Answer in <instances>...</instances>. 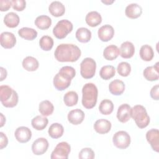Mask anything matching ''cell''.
I'll list each match as a JSON object with an SVG mask.
<instances>
[{
    "instance_id": "8992f818",
    "label": "cell",
    "mask_w": 159,
    "mask_h": 159,
    "mask_svg": "<svg viewBox=\"0 0 159 159\" xmlns=\"http://www.w3.org/2000/svg\"><path fill=\"white\" fill-rule=\"evenodd\" d=\"M73 30L72 23L67 19L59 20L53 29V34L58 39H62L66 37Z\"/></svg>"
},
{
    "instance_id": "9c48e42d",
    "label": "cell",
    "mask_w": 159,
    "mask_h": 159,
    "mask_svg": "<svg viewBox=\"0 0 159 159\" xmlns=\"http://www.w3.org/2000/svg\"><path fill=\"white\" fill-rule=\"evenodd\" d=\"M71 151V147L66 142L58 143L52 152V159H67Z\"/></svg>"
},
{
    "instance_id": "d6986e66",
    "label": "cell",
    "mask_w": 159,
    "mask_h": 159,
    "mask_svg": "<svg viewBox=\"0 0 159 159\" xmlns=\"http://www.w3.org/2000/svg\"><path fill=\"white\" fill-rule=\"evenodd\" d=\"M142 9L137 3H132L127 6L125 10L126 16L130 19H137L141 16Z\"/></svg>"
},
{
    "instance_id": "5bb4252c",
    "label": "cell",
    "mask_w": 159,
    "mask_h": 159,
    "mask_svg": "<svg viewBox=\"0 0 159 159\" xmlns=\"http://www.w3.org/2000/svg\"><path fill=\"white\" fill-rule=\"evenodd\" d=\"M98 35L99 39L102 42H108L111 40L114 35V28L109 24L101 26L98 31Z\"/></svg>"
},
{
    "instance_id": "7a4b0ae2",
    "label": "cell",
    "mask_w": 159,
    "mask_h": 159,
    "mask_svg": "<svg viewBox=\"0 0 159 159\" xmlns=\"http://www.w3.org/2000/svg\"><path fill=\"white\" fill-rule=\"evenodd\" d=\"M75 68L70 66H65L60 68L58 73L53 78V85L58 91H63L71 84V80L75 76Z\"/></svg>"
},
{
    "instance_id": "7bdbcfd3",
    "label": "cell",
    "mask_w": 159,
    "mask_h": 159,
    "mask_svg": "<svg viewBox=\"0 0 159 159\" xmlns=\"http://www.w3.org/2000/svg\"><path fill=\"white\" fill-rule=\"evenodd\" d=\"M0 136H1V139H0V149H3L5 148L8 143V139L7 136L2 132H0Z\"/></svg>"
},
{
    "instance_id": "4dcf8cb0",
    "label": "cell",
    "mask_w": 159,
    "mask_h": 159,
    "mask_svg": "<svg viewBox=\"0 0 159 159\" xmlns=\"http://www.w3.org/2000/svg\"><path fill=\"white\" fill-rule=\"evenodd\" d=\"M19 35L27 40H33L37 37V32L30 27H22L18 30Z\"/></svg>"
},
{
    "instance_id": "d590c367",
    "label": "cell",
    "mask_w": 159,
    "mask_h": 159,
    "mask_svg": "<svg viewBox=\"0 0 159 159\" xmlns=\"http://www.w3.org/2000/svg\"><path fill=\"white\" fill-rule=\"evenodd\" d=\"M99 110L103 115L111 114L114 110L113 102L107 99L102 100L99 104Z\"/></svg>"
},
{
    "instance_id": "f35d334b",
    "label": "cell",
    "mask_w": 159,
    "mask_h": 159,
    "mask_svg": "<svg viewBox=\"0 0 159 159\" xmlns=\"http://www.w3.org/2000/svg\"><path fill=\"white\" fill-rule=\"evenodd\" d=\"M78 157L80 159H93L94 152L91 148H84L80 152Z\"/></svg>"
},
{
    "instance_id": "5b68a950",
    "label": "cell",
    "mask_w": 159,
    "mask_h": 159,
    "mask_svg": "<svg viewBox=\"0 0 159 159\" xmlns=\"http://www.w3.org/2000/svg\"><path fill=\"white\" fill-rule=\"evenodd\" d=\"M130 117L140 129L145 128L150 123V117L146 109L142 105H135L130 109Z\"/></svg>"
},
{
    "instance_id": "1f68e13d",
    "label": "cell",
    "mask_w": 159,
    "mask_h": 159,
    "mask_svg": "<svg viewBox=\"0 0 159 159\" xmlns=\"http://www.w3.org/2000/svg\"><path fill=\"white\" fill-rule=\"evenodd\" d=\"M39 111L42 116H48L52 114L54 111V106L53 104L48 100L42 101L39 104Z\"/></svg>"
},
{
    "instance_id": "83f0119b",
    "label": "cell",
    "mask_w": 159,
    "mask_h": 159,
    "mask_svg": "<svg viewBox=\"0 0 159 159\" xmlns=\"http://www.w3.org/2000/svg\"><path fill=\"white\" fill-rule=\"evenodd\" d=\"M51 18L46 15L39 16L35 20V25L41 30L48 29L51 26Z\"/></svg>"
},
{
    "instance_id": "d6a6232c",
    "label": "cell",
    "mask_w": 159,
    "mask_h": 159,
    "mask_svg": "<svg viewBox=\"0 0 159 159\" xmlns=\"http://www.w3.org/2000/svg\"><path fill=\"white\" fill-rule=\"evenodd\" d=\"M140 58L146 61H151L154 57V52L151 46L148 45H143L140 49Z\"/></svg>"
},
{
    "instance_id": "60d3db41",
    "label": "cell",
    "mask_w": 159,
    "mask_h": 159,
    "mask_svg": "<svg viewBox=\"0 0 159 159\" xmlns=\"http://www.w3.org/2000/svg\"><path fill=\"white\" fill-rule=\"evenodd\" d=\"M12 6V1L9 0H1L0 1V11L2 12L7 11Z\"/></svg>"
},
{
    "instance_id": "f1b7e54d",
    "label": "cell",
    "mask_w": 159,
    "mask_h": 159,
    "mask_svg": "<svg viewBox=\"0 0 159 159\" xmlns=\"http://www.w3.org/2000/svg\"><path fill=\"white\" fill-rule=\"evenodd\" d=\"M75 35L79 42L81 43H87L91 40V32L87 28L80 27L76 30Z\"/></svg>"
},
{
    "instance_id": "603a6c76",
    "label": "cell",
    "mask_w": 159,
    "mask_h": 159,
    "mask_svg": "<svg viewBox=\"0 0 159 159\" xmlns=\"http://www.w3.org/2000/svg\"><path fill=\"white\" fill-rule=\"evenodd\" d=\"M86 24L92 27L99 25L102 22V17L97 11H91L87 14L85 17Z\"/></svg>"
},
{
    "instance_id": "277c9868",
    "label": "cell",
    "mask_w": 159,
    "mask_h": 159,
    "mask_svg": "<svg viewBox=\"0 0 159 159\" xmlns=\"http://www.w3.org/2000/svg\"><path fill=\"white\" fill-rule=\"evenodd\" d=\"M19 96L17 92L7 85L0 86V101L6 107H14L17 103Z\"/></svg>"
},
{
    "instance_id": "4316f807",
    "label": "cell",
    "mask_w": 159,
    "mask_h": 159,
    "mask_svg": "<svg viewBox=\"0 0 159 159\" xmlns=\"http://www.w3.org/2000/svg\"><path fill=\"white\" fill-rule=\"evenodd\" d=\"M48 123V119L43 116H37L34 117L31 121L32 127L37 130H43L47 127Z\"/></svg>"
},
{
    "instance_id": "484cf974",
    "label": "cell",
    "mask_w": 159,
    "mask_h": 159,
    "mask_svg": "<svg viewBox=\"0 0 159 159\" xmlns=\"http://www.w3.org/2000/svg\"><path fill=\"white\" fill-rule=\"evenodd\" d=\"M19 16L14 12L6 14L4 17V23L7 27L10 28L16 27L19 25Z\"/></svg>"
},
{
    "instance_id": "6da1fadb",
    "label": "cell",
    "mask_w": 159,
    "mask_h": 159,
    "mask_svg": "<svg viewBox=\"0 0 159 159\" xmlns=\"http://www.w3.org/2000/svg\"><path fill=\"white\" fill-rule=\"evenodd\" d=\"M81 54V50L72 43H61L57 46L54 55L56 60L60 62H75Z\"/></svg>"
},
{
    "instance_id": "ee69618b",
    "label": "cell",
    "mask_w": 159,
    "mask_h": 159,
    "mask_svg": "<svg viewBox=\"0 0 159 159\" xmlns=\"http://www.w3.org/2000/svg\"><path fill=\"white\" fill-rule=\"evenodd\" d=\"M0 70H1V79L0 81H2V80H4L6 77H7V71L5 68H4L3 67H0Z\"/></svg>"
},
{
    "instance_id": "b9f144b4",
    "label": "cell",
    "mask_w": 159,
    "mask_h": 159,
    "mask_svg": "<svg viewBox=\"0 0 159 159\" xmlns=\"http://www.w3.org/2000/svg\"><path fill=\"white\" fill-rule=\"evenodd\" d=\"M159 85L156 84L154 86L152 87V88L150 90V94L151 98L156 101H158L159 99Z\"/></svg>"
},
{
    "instance_id": "ba28073f",
    "label": "cell",
    "mask_w": 159,
    "mask_h": 159,
    "mask_svg": "<svg viewBox=\"0 0 159 159\" xmlns=\"http://www.w3.org/2000/svg\"><path fill=\"white\" fill-rule=\"evenodd\" d=\"M112 142L117 148L119 149H125L130 144L131 139L129 134L124 130L116 132L112 137Z\"/></svg>"
},
{
    "instance_id": "ab89813d",
    "label": "cell",
    "mask_w": 159,
    "mask_h": 159,
    "mask_svg": "<svg viewBox=\"0 0 159 159\" xmlns=\"http://www.w3.org/2000/svg\"><path fill=\"white\" fill-rule=\"evenodd\" d=\"M11 1L12 8L16 11H22L26 7V2L24 0H12Z\"/></svg>"
},
{
    "instance_id": "bcb514c9",
    "label": "cell",
    "mask_w": 159,
    "mask_h": 159,
    "mask_svg": "<svg viewBox=\"0 0 159 159\" xmlns=\"http://www.w3.org/2000/svg\"><path fill=\"white\" fill-rule=\"evenodd\" d=\"M114 2V1H102V2L107 4V5H109L112 3H113Z\"/></svg>"
},
{
    "instance_id": "8fae6325",
    "label": "cell",
    "mask_w": 159,
    "mask_h": 159,
    "mask_svg": "<svg viewBox=\"0 0 159 159\" xmlns=\"http://www.w3.org/2000/svg\"><path fill=\"white\" fill-rule=\"evenodd\" d=\"M146 139L150 145L153 150L156 152H159V132L157 129H152L147 131Z\"/></svg>"
},
{
    "instance_id": "f546056e",
    "label": "cell",
    "mask_w": 159,
    "mask_h": 159,
    "mask_svg": "<svg viewBox=\"0 0 159 159\" xmlns=\"http://www.w3.org/2000/svg\"><path fill=\"white\" fill-rule=\"evenodd\" d=\"M64 132V128L63 125L59 123L52 124L48 130V135L53 139H58L61 137Z\"/></svg>"
},
{
    "instance_id": "ffe728a7",
    "label": "cell",
    "mask_w": 159,
    "mask_h": 159,
    "mask_svg": "<svg viewBox=\"0 0 159 159\" xmlns=\"http://www.w3.org/2000/svg\"><path fill=\"white\" fill-rule=\"evenodd\" d=\"M119 50L120 56L124 58H130L133 57L135 53V47L134 44L129 41L123 42Z\"/></svg>"
},
{
    "instance_id": "e575fe53",
    "label": "cell",
    "mask_w": 159,
    "mask_h": 159,
    "mask_svg": "<svg viewBox=\"0 0 159 159\" xmlns=\"http://www.w3.org/2000/svg\"><path fill=\"white\" fill-rule=\"evenodd\" d=\"M78 101V95L76 92L70 91L67 92L63 96L65 104L68 107L75 106Z\"/></svg>"
},
{
    "instance_id": "e0dca14e",
    "label": "cell",
    "mask_w": 159,
    "mask_h": 159,
    "mask_svg": "<svg viewBox=\"0 0 159 159\" xmlns=\"http://www.w3.org/2000/svg\"><path fill=\"white\" fill-rule=\"evenodd\" d=\"M111 123L108 120L101 119L97 120L94 124V129L99 134L108 133L111 129Z\"/></svg>"
},
{
    "instance_id": "74e56055",
    "label": "cell",
    "mask_w": 159,
    "mask_h": 159,
    "mask_svg": "<svg viewBox=\"0 0 159 159\" xmlns=\"http://www.w3.org/2000/svg\"><path fill=\"white\" fill-rule=\"evenodd\" d=\"M117 73L122 76L125 77L129 75L131 71L130 65L125 61L120 62L117 67Z\"/></svg>"
},
{
    "instance_id": "9a60e30c",
    "label": "cell",
    "mask_w": 159,
    "mask_h": 159,
    "mask_svg": "<svg viewBox=\"0 0 159 159\" xmlns=\"http://www.w3.org/2000/svg\"><path fill=\"white\" fill-rule=\"evenodd\" d=\"M158 62H157L155 65L147 66L143 71V76L148 81H157L159 78V68Z\"/></svg>"
},
{
    "instance_id": "3957f363",
    "label": "cell",
    "mask_w": 159,
    "mask_h": 159,
    "mask_svg": "<svg viewBox=\"0 0 159 159\" xmlns=\"http://www.w3.org/2000/svg\"><path fill=\"white\" fill-rule=\"evenodd\" d=\"M82 104L88 109L93 108L97 102L98 91L96 86L93 83L85 84L82 88Z\"/></svg>"
},
{
    "instance_id": "d4e9b609",
    "label": "cell",
    "mask_w": 159,
    "mask_h": 159,
    "mask_svg": "<svg viewBox=\"0 0 159 159\" xmlns=\"http://www.w3.org/2000/svg\"><path fill=\"white\" fill-rule=\"evenodd\" d=\"M22 65L23 68L29 71H34L37 70L39 66L38 60L31 56H28L24 58Z\"/></svg>"
},
{
    "instance_id": "836d02e7",
    "label": "cell",
    "mask_w": 159,
    "mask_h": 159,
    "mask_svg": "<svg viewBox=\"0 0 159 159\" xmlns=\"http://www.w3.org/2000/svg\"><path fill=\"white\" fill-rule=\"evenodd\" d=\"M116 74V69L112 65L103 66L99 71V75L104 80H108L112 78Z\"/></svg>"
},
{
    "instance_id": "2e32d148",
    "label": "cell",
    "mask_w": 159,
    "mask_h": 159,
    "mask_svg": "<svg viewBox=\"0 0 159 159\" xmlns=\"http://www.w3.org/2000/svg\"><path fill=\"white\" fill-rule=\"evenodd\" d=\"M130 106L128 104H121L117 109V118L122 123H125L130 119Z\"/></svg>"
},
{
    "instance_id": "52a82bcc",
    "label": "cell",
    "mask_w": 159,
    "mask_h": 159,
    "mask_svg": "<svg viewBox=\"0 0 159 159\" xmlns=\"http://www.w3.org/2000/svg\"><path fill=\"white\" fill-rule=\"evenodd\" d=\"M96 69V61L89 57L83 59L80 64V73L82 77L85 79L93 78L95 75Z\"/></svg>"
},
{
    "instance_id": "4fadbf2b",
    "label": "cell",
    "mask_w": 159,
    "mask_h": 159,
    "mask_svg": "<svg viewBox=\"0 0 159 159\" xmlns=\"http://www.w3.org/2000/svg\"><path fill=\"white\" fill-rule=\"evenodd\" d=\"M0 42L1 45L4 48H11L16 43V38L12 32H4L1 34Z\"/></svg>"
},
{
    "instance_id": "f6af8a7d",
    "label": "cell",
    "mask_w": 159,
    "mask_h": 159,
    "mask_svg": "<svg viewBox=\"0 0 159 159\" xmlns=\"http://www.w3.org/2000/svg\"><path fill=\"white\" fill-rule=\"evenodd\" d=\"M1 114V127H2L6 122V117L3 116V114L2 113L0 114Z\"/></svg>"
},
{
    "instance_id": "7c38bea8",
    "label": "cell",
    "mask_w": 159,
    "mask_h": 159,
    "mask_svg": "<svg viewBox=\"0 0 159 159\" xmlns=\"http://www.w3.org/2000/svg\"><path fill=\"white\" fill-rule=\"evenodd\" d=\"M16 140L20 143H26L29 142L32 137L30 129L25 126H20L16 129L14 133Z\"/></svg>"
},
{
    "instance_id": "cb8c5ba5",
    "label": "cell",
    "mask_w": 159,
    "mask_h": 159,
    "mask_svg": "<svg viewBox=\"0 0 159 159\" xmlns=\"http://www.w3.org/2000/svg\"><path fill=\"white\" fill-rule=\"evenodd\" d=\"M120 54L119 48L114 45H110L106 47L103 51V56L107 60H114Z\"/></svg>"
},
{
    "instance_id": "44dd1931",
    "label": "cell",
    "mask_w": 159,
    "mask_h": 159,
    "mask_svg": "<svg viewBox=\"0 0 159 159\" xmlns=\"http://www.w3.org/2000/svg\"><path fill=\"white\" fill-rule=\"evenodd\" d=\"M48 11L50 13L55 17H60L65 14V6L60 1H55L51 2L48 6Z\"/></svg>"
},
{
    "instance_id": "30bf717a",
    "label": "cell",
    "mask_w": 159,
    "mask_h": 159,
    "mask_svg": "<svg viewBox=\"0 0 159 159\" xmlns=\"http://www.w3.org/2000/svg\"><path fill=\"white\" fill-rule=\"evenodd\" d=\"M49 146L48 140L43 137L37 139L32 145V151L36 155H41L45 153Z\"/></svg>"
},
{
    "instance_id": "8d00e7d4",
    "label": "cell",
    "mask_w": 159,
    "mask_h": 159,
    "mask_svg": "<svg viewBox=\"0 0 159 159\" xmlns=\"http://www.w3.org/2000/svg\"><path fill=\"white\" fill-rule=\"evenodd\" d=\"M39 45L43 50L49 51L53 46V40L48 35L42 36L39 40Z\"/></svg>"
},
{
    "instance_id": "7402d4cb",
    "label": "cell",
    "mask_w": 159,
    "mask_h": 159,
    "mask_svg": "<svg viewBox=\"0 0 159 159\" xmlns=\"http://www.w3.org/2000/svg\"><path fill=\"white\" fill-rule=\"evenodd\" d=\"M109 89L112 94L119 96L124 93L125 90V84L122 81L116 79L110 83Z\"/></svg>"
},
{
    "instance_id": "ac0fdd59",
    "label": "cell",
    "mask_w": 159,
    "mask_h": 159,
    "mask_svg": "<svg viewBox=\"0 0 159 159\" xmlns=\"http://www.w3.org/2000/svg\"><path fill=\"white\" fill-rule=\"evenodd\" d=\"M84 116V113L82 110L75 109L69 112L68 114V120L73 125H78L83 121Z\"/></svg>"
}]
</instances>
